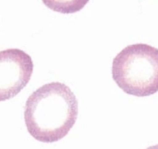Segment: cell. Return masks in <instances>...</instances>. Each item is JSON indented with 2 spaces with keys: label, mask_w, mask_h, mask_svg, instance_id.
I'll list each match as a JSON object with an SVG mask.
<instances>
[{
  "label": "cell",
  "mask_w": 158,
  "mask_h": 149,
  "mask_svg": "<svg viewBox=\"0 0 158 149\" xmlns=\"http://www.w3.org/2000/svg\"><path fill=\"white\" fill-rule=\"evenodd\" d=\"M78 115L76 96L66 84L52 82L38 87L24 108L27 132L37 141L52 143L68 135Z\"/></svg>",
  "instance_id": "cell-1"
},
{
  "label": "cell",
  "mask_w": 158,
  "mask_h": 149,
  "mask_svg": "<svg viewBox=\"0 0 158 149\" xmlns=\"http://www.w3.org/2000/svg\"><path fill=\"white\" fill-rule=\"evenodd\" d=\"M112 79L127 94L147 97L158 92V49L146 44L126 47L114 57Z\"/></svg>",
  "instance_id": "cell-2"
},
{
  "label": "cell",
  "mask_w": 158,
  "mask_h": 149,
  "mask_svg": "<svg viewBox=\"0 0 158 149\" xmlns=\"http://www.w3.org/2000/svg\"><path fill=\"white\" fill-rule=\"evenodd\" d=\"M33 72L30 55L19 49L0 52V102L14 98L24 88Z\"/></svg>",
  "instance_id": "cell-3"
},
{
  "label": "cell",
  "mask_w": 158,
  "mask_h": 149,
  "mask_svg": "<svg viewBox=\"0 0 158 149\" xmlns=\"http://www.w3.org/2000/svg\"><path fill=\"white\" fill-rule=\"evenodd\" d=\"M44 5L52 11L71 14L82 10L89 0H42Z\"/></svg>",
  "instance_id": "cell-4"
},
{
  "label": "cell",
  "mask_w": 158,
  "mask_h": 149,
  "mask_svg": "<svg viewBox=\"0 0 158 149\" xmlns=\"http://www.w3.org/2000/svg\"><path fill=\"white\" fill-rule=\"evenodd\" d=\"M146 149H158V144H156V145H154V146H151Z\"/></svg>",
  "instance_id": "cell-5"
}]
</instances>
